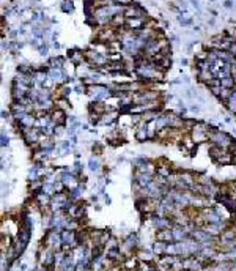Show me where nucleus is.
Wrapping results in <instances>:
<instances>
[{"instance_id":"20e7f679","label":"nucleus","mask_w":236,"mask_h":271,"mask_svg":"<svg viewBox=\"0 0 236 271\" xmlns=\"http://www.w3.org/2000/svg\"><path fill=\"white\" fill-rule=\"evenodd\" d=\"M90 169H91V170L98 169V161H96V159H91V161H90Z\"/></svg>"},{"instance_id":"7ed1b4c3","label":"nucleus","mask_w":236,"mask_h":271,"mask_svg":"<svg viewBox=\"0 0 236 271\" xmlns=\"http://www.w3.org/2000/svg\"><path fill=\"white\" fill-rule=\"evenodd\" d=\"M139 139H145L146 137V126H142V129L139 131V136H137Z\"/></svg>"},{"instance_id":"f257e3e1","label":"nucleus","mask_w":236,"mask_h":271,"mask_svg":"<svg viewBox=\"0 0 236 271\" xmlns=\"http://www.w3.org/2000/svg\"><path fill=\"white\" fill-rule=\"evenodd\" d=\"M214 139L219 142L220 145H228V144H230V137H228L227 134H217Z\"/></svg>"},{"instance_id":"f03ea898","label":"nucleus","mask_w":236,"mask_h":271,"mask_svg":"<svg viewBox=\"0 0 236 271\" xmlns=\"http://www.w3.org/2000/svg\"><path fill=\"white\" fill-rule=\"evenodd\" d=\"M161 240H172L173 238V232H162V233H161V237H159Z\"/></svg>"}]
</instances>
